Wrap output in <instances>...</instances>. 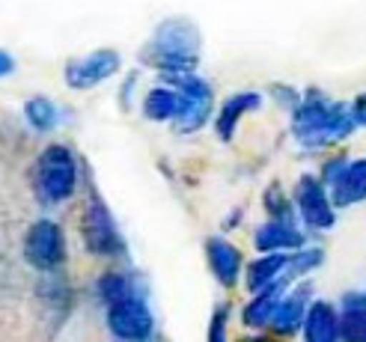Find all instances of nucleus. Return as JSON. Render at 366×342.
I'll return each mask as SVG.
<instances>
[{
    "label": "nucleus",
    "instance_id": "f257e3e1",
    "mask_svg": "<svg viewBox=\"0 0 366 342\" xmlns=\"http://www.w3.org/2000/svg\"><path fill=\"white\" fill-rule=\"evenodd\" d=\"M36 188H39L42 200H48V203L69 200L78 188L75 155H71L66 146H60V143L48 146L39 155V161H36Z\"/></svg>",
    "mask_w": 366,
    "mask_h": 342
},
{
    "label": "nucleus",
    "instance_id": "f03ea898",
    "mask_svg": "<svg viewBox=\"0 0 366 342\" xmlns=\"http://www.w3.org/2000/svg\"><path fill=\"white\" fill-rule=\"evenodd\" d=\"M295 131L304 143H313V146L327 140H340L352 131V114H345L340 104L310 99L295 111Z\"/></svg>",
    "mask_w": 366,
    "mask_h": 342
},
{
    "label": "nucleus",
    "instance_id": "7ed1b4c3",
    "mask_svg": "<svg viewBox=\"0 0 366 342\" xmlns=\"http://www.w3.org/2000/svg\"><path fill=\"white\" fill-rule=\"evenodd\" d=\"M81 236H84V244L93 256H102V259H117L125 253V244H122V236L111 218L107 206L93 196L89 206L84 208V218H81Z\"/></svg>",
    "mask_w": 366,
    "mask_h": 342
},
{
    "label": "nucleus",
    "instance_id": "20e7f679",
    "mask_svg": "<svg viewBox=\"0 0 366 342\" xmlns=\"http://www.w3.org/2000/svg\"><path fill=\"white\" fill-rule=\"evenodd\" d=\"M107 328L119 342H149L155 333V316L140 295H132L107 307Z\"/></svg>",
    "mask_w": 366,
    "mask_h": 342
},
{
    "label": "nucleus",
    "instance_id": "39448f33",
    "mask_svg": "<svg viewBox=\"0 0 366 342\" xmlns=\"http://www.w3.org/2000/svg\"><path fill=\"white\" fill-rule=\"evenodd\" d=\"M63 256H66L63 229L54 221H36L24 238V259L36 271H51V268L63 262Z\"/></svg>",
    "mask_w": 366,
    "mask_h": 342
},
{
    "label": "nucleus",
    "instance_id": "423d86ee",
    "mask_svg": "<svg viewBox=\"0 0 366 342\" xmlns=\"http://www.w3.org/2000/svg\"><path fill=\"white\" fill-rule=\"evenodd\" d=\"M191 27L188 24H179V21H170L158 30V42H152L158 48V66L161 69H170V71H185V69H194V60H197V48H194V39L197 36H182L188 33Z\"/></svg>",
    "mask_w": 366,
    "mask_h": 342
},
{
    "label": "nucleus",
    "instance_id": "0eeeda50",
    "mask_svg": "<svg viewBox=\"0 0 366 342\" xmlns=\"http://www.w3.org/2000/svg\"><path fill=\"white\" fill-rule=\"evenodd\" d=\"M295 200H298V211H301V218H304L307 226H313V229H331L334 226V221H337L334 203H331V196H327L325 185L319 182L316 176H304L301 178Z\"/></svg>",
    "mask_w": 366,
    "mask_h": 342
},
{
    "label": "nucleus",
    "instance_id": "6e6552de",
    "mask_svg": "<svg viewBox=\"0 0 366 342\" xmlns=\"http://www.w3.org/2000/svg\"><path fill=\"white\" fill-rule=\"evenodd\" d=\"M117 69H119V57L114 51H96V54H89V57H84V60L69 63L66 81H69V86H75V89H89V86L102 84L104 78H111Z\"/></svg>",
    "mask_w": 366,
    "mask_h": 342
},
{
    "label": "nucleus",
    "instance_id": "1a4fd4ad",
    "mask_svg": "<svg viewBox=\"0 0 366 342\" xmlns=\"http://www.w3.org/2000/svg\"><path fill=\"white\" fill-rule=\"evenodd\" d=\"M176 89L185 99V111L176 119V129L179 131H194L199 125L206 122V114H209V101H212V93L203 81L197 78H176Z\"/></svg>",
    "mask_w": 366,
    "mask_h": 342
},
{
    "label": "nucleus",
    "instance_id": "9d476101",
    "mask_svg": "<svg viewBox=\"0 0 366 342\" xmlns=\"http://www.w3.org/2000/svg\"><path fill=\"white\" fill-rule=\"evenodd\" d=\"M307 310H310V286H301L295 292H286L277 313L271 318V331L277 336H292L304 328V318H307Z\"/></svg>",
    "mask_w": 366,
    "mask_h": 342
},
{
    "label": "nucleus",
    "instance_id": "9b49d317",
    "mask_svg": "<svg viewBox=\"0 0 366 342\" xmlns=\"http://www.w3.org/2000/svg\"><path fill=\"white\" fill-rule=\"evenodd\" d=\"M304 342H340V313L334 303L327 301H313L304 318Z\"/></svg>",
    "mask_w": 366,
    "mask_h": 342
},
{
    "label": "nucleus",
    "instance_id": "f8f14e48",
    "mask_svg": "<svg viewBox=\"0 0 366 342\" xmlns=\"http://www.w3.org/2000/svg\"><path fill=\"white\" fill-rule=\"evenodd\" d=\"M206 253H209V268H212V274L217 277V283L227 286V289L239 283V277H242V253H239V247L229 244L227 238H209Z\"/></svg>",
    "mask_w": 366,
    "mask_h": 342
},
{
    "label": "nucleus",
    "instance_id": "ddd939ff",
    "mask_svg": "<svg viewBox=\"0 0 366 342\" xmlns=\"http://www.w3.org/2000/svg\"><path fill=\"white\" fill-rule=\"evenodd\" d=\"M286 271H289V253H265V256L253 259V262L247 265V274H244L247 289H250L253 295H259V292L268 289V286L286 280V277H283Z\"/></svg>",
    "mask_w": 366,
    "mask_h": 342
},
{
    "label": "nucleus",
    "instance_id": "4468645a",
    "mask_svg": "<svg viewBox=\"0 0 366 342\" xmlns=\"http://www.w3.org/2000/svg\"><path fill=\"white\" fill-rule=\"evenodd\" d=\"M256 250L262 253H286V250H298L304 244V236L295 229V223L268 221L265 226L256 229Z\"/></svg>",
    "mask_w": 366,
    "mask_h": 342
},
{
    "label": "nucleus",
    "instance_id": "2eb2a0df",
    "mask_svg": "<svg viewBox=\"0 0 366 342\" xmlns=\"http://www.w3.org/2000/svg\"><path fill=\"white\" fill-rule=\"evenodd\" d=\"M286 286H289V280H280V283L268 286L265 292L253 295V301L247 303L244 313H242V321L247 328H268L271 325V318H274V313H277L280 301L286 295Z\"/></svg>",
    "mask_w": 366,
    "mask_h": 342
},
{
    "label": "nucleus",
    "instance_id": "dca6fc26",
    "mask_svg": "<svg viewBox=\"0 0 366 342\" xmlns=\"http://www.w3.org/2000/svg\"><path fill=\"white\" fill-rule=\"evenodd\" d=\"M340 342H366V295H345L340 313Z\"/></svg>",
    "mask_w": 366,
    "mask_h": 342
},
{
    "label": "nucleus",
    "instance_id": "f3484780",
    "mask_svg": "<svg viewBox=\"0 0 366 342\" xmlns=\"http://www.w3.org/2000/svg\"><path fill=\"white\" fill-rule=\"evenodd\" d=\"M366 200V158L345 167L340 182L334 185V206H352Z\"/></svg>",
    "mask_w": 366,
    "mask_h": 342
},
{
    "label": "nucleus",
    "instance_id": "a211bd4d",
    "mask_svg": "<svg viewBox=\"0 0 366 342\" xmlns=\"http://www.w3.org/2000/svg\"><path fill=\"white\" fill-rule=\"evenodd\" d=\"M182 111H185V99H182L179 89H167V86H158L152 89L143 101V114L149 119H179Z\"/></svg>",
    "mask_w": 366,
    "mask_h": 342
},
{
    "label": "nucleus",
    "instance_id": "6ab92c4d",
    "mask_svg": "<svg viewBox=\"0 0 366 342\" xmlns=\"http://www.w3.org/2000/svg\"><path fill=\"white\" fill-rule=\"evenodd\" d=\"M253 107H259V96H256V93H242V96H232V99L224 104L221 116H217V131H221V137H224V140H229V137H232V131H235V122L242 119V114L253 111Z\"/></svg>",
    "mask_w": 366,
    "mask_h": 342
},
{
    "label": "nucleus",
    "instance_id": "aec40b11",
    "mask_svg": "<svg viewBox=\"0 0 366 342\" xmlns=\"http://www.w3.org/2000/svg\"><path fill=\"white\" fill-rule=\"evenodd\" d=\"M132 295H134V286H132V280H128L125 274H119V271L102 274V280H99V298L107 303V307H114V303L132 298Z\"/></svg>",
    "mask_w": 366,
    "mask_h": 342
},
{
    "label": "nucleus",
    "instance_id": "412c9836",
    "mask_svg": "<svg viewBox=\"0 0 366 342\" xmlns=\"http://www.w3.org/2000/svg\"><path fill=\"white\" fill-rule=\"evenodd\" d=\"M27 119L36 131H48L57 125V107L48 99H33V101H27Z\"/></svg>",
    "mask_w": 366,
    "mask_h": 342
},
{
    "label": "nucleus",
    "instance_id": "4be33fe9",
    "mask_svg": "<svg viewBox=\"0 0 366 342\" xmlns=\"http://www.w3.org/2000/svg\"><path fill=\"white\" fill-rule=\"evenodd\" d=\"M316 265H322V250H301V253L289 256V274H307L313 271Z\"/></svg>",
    "mask_w": 366,
    "mask_h": 342
},
{
    "label": "nucleus",
    "instance_id": "5701e85b",
    "mask_svg": "<svg viewBox=\"0 0 366 342\" xmlns=\"http://www.w3.org/2000/svg\"><path fill=\"white\" fill-rule=\"evenodd\" d=\"M227 307H217V313L212 316V325H209V342H227Z\"/></svg>",
    "mask_w": 366,
    "mask_h": 342
},
{
    "label": "nucleus",
    "instance_id": "b1692460",
    "mask_svg": "<svg viewBox=\"0 0 366 342\" xmlns=\"http://www.w3.org/2000/svg\"><path fill=\"white\" fill-rule=\"evenodd\" d=\"M12 69H15V60L9 57V54H4V51H0V78H4V75H9Z\"/></svg>",
    "mask_w": 366,
    "mask_h": 342
},
{
    "label": "nucleus",
    "instance_id": "393cba45",
    "mask_svg": "<svg viewBox=\"0 0 366 342\" xmlns=\"http://www.w3.org/2000/svg\"><path fill=\"white\" fill-rule=\"evenodd\" d=\"M242 342H274V339H268V336H247V339H242Z\"/></svg>",
    "mask_w": 366,
    "mask_h": 342
}]
</instances>
